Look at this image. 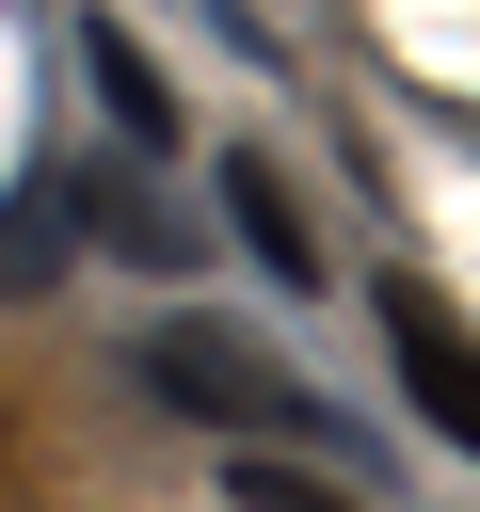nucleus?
<instances>
[{
    "mask_svg": "<svg viewBox=\"0 0 480 512\" xmlns=\"http://www.w3.org/2000/svg\"><path fill=\"white\" fill-rule=\"evenodd\" d=\"M144 384H160L176 416H208V432H320V400H304L272 352L208 336V320H160V336H144Z\"/></svg>",
    "mask_w": 480,
    "mask_h": 512,
    "instance_id": "obj_1",
    "label": "nucleus"
},
{
    "mask_svg": "<svg viewBox=\"0 0 480 512\" xmlns=\"http://www.w3.org/2000/svg\"><path fill=\"white\" fill-rule=\"evenodd\" d=\"M384 336H400V384H416V416H432L448 448H480V336H464L432 288H384Z\"/></svg>",
    "mask_w": 480,
    "mask_h": 512,
    "instance_id": "obj_2",
    "label": "nucleus"
},
{
    "mask_svg": "<svg viewBox=\"0 0 480 512\" xmlns=\"http://www.w3.org/2000/svg\"><path fill=\"white\" fill-rule=\"evenodd\" d=\"M224 496H240V512H352L336 480H304V464H272V448H240V464H224Z\"/></svg>",
    "mask_w": 480,
    "mask_h": 512,
    "instance_id": "obj_5",
    "label": "nucleus"
},
{
    "mask_svg": "<svg viewBox=\"0 0 480 512\" xmlns=\"http://www.w3.org/2000/svg\"><path fill=\"white\" fill-rule=\"evenodd\" d=\"M80 64H96V96H112V128H128V144H176V80H160V64H144L112 16L80 32Z\"/></svg>",
    "mask_w": 480,
    "mask_h": 512,
    "instance_id": "obj_4",
    "label": "nucleus"
},
{
    "mask_svg": "<svg viewBox=\"0 0 480 512\" xmlns=\"http://www.w3.org/2000/svg\"><path fill=\"white\" fill-rule=\"evenodd\" d=\"M224 224L256 240V272H272V288H320V240H304V208H288V176H272V160H224Z\"/></svg>",
    "mask_w": 480,
    "mask_h": 512,
    "instance_id": "obj_3",
    "label": "nucleus"
}]
</instances>
